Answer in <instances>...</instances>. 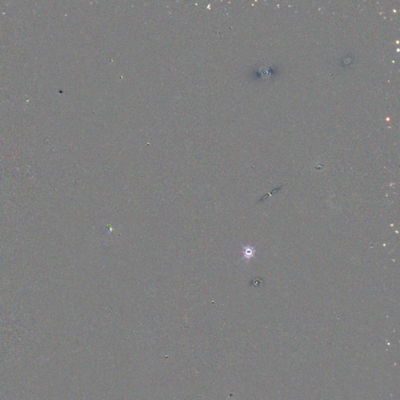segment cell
<instances>
[{
  "label": "cell",
  "mask_w": 400,
  "mask_h": 400,
  "mask_svg": "<svg viewBox=\"0 0 400 400\" xmlns=\"http://www.w3.org/2000/svg\"><path fill=\"white\" fill-rule=\"evenodd\" d=\"M255 252H256V250L253 247L248 246L243 248V256L247 260H250L251 258L255 256Z\"/></svg>",
  "instance_id": "obj_1"
}]
</instances>
